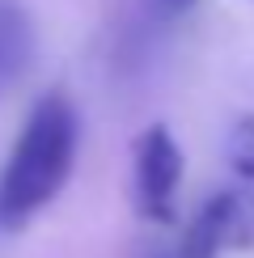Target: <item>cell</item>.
<instances>
[{
    "instance_id": "1",
    "label": "cell",
    "mask_w": 254,
    "mask_h": 258,
    "mask_svg": "<svg viewBox=\"0 0 254 258\" xmlns=\"http://www.w3.org/2000/svg\"><path fill=\"white\" fill-rule=\"evenodd\" d=\"M81 144V114L64 89L34 102L0 169V229H21L64 190Z\"/></svg>"
},
{
    "instance_id": "2",
    "label": "cell",
    "mask_w": 254,
    "mask_h": 258,
    "mask_svg": "<svg viewBox=\"0 0 254 258\" xmlns=\"http://www.w3.org/2000/svg\"><path fill=\"white\" fill-rule=\"evenodd\" d=\"M132 169H136V208H140V216L169 220L178 182H182V148L174 144L165 123H153L136 136Z\"/></svg>"
},
{
    "instance_id": "3",
    "label": "cell",
    "mask_w": 254,
    "mask_h": 258,
    "mask_svg": "<svg viewBox=\"0 0 254 258\" xmlns=\"http://www.w3.org/2000/svg\"><path fill=\"white\" fill-rule=\"evenodd\" d=\"M34 59V21L21 0H0V93Z\"/></svg>"
},
{
    "instance_id": "4",
    "label": "cell",
    "mask_w": 254,
    "mask_h": 258,
    "mask_svg": "<svg viewBox=\"0 0 254 258\" xmlns=\"http://www.w3.org/2000/svg\"><path fill=\"white\" fill-rule=\"evenodd\" d=\"M220 250H229V195L204 199V208L186 220L182 241H178V258H216Z\"/></svg>"
},
{
    "instance_id": "5",
    "label": "cell",
    "mask_w": 254,
    "mask_h": 258,
    "mask_svg": "<svg viewBox=\"0 0 254 258\" xmlns=\"http://www.w3.org/2000/svg\"><path fill=\"white\" fill-rule=\"evenodd\" d=\"M229 169L241 182H254V114L237 119L229 132Z\"/></svg>"
},
{
    "instance_id": "6",
    "label": "cell",
    "mask_w": 254,
    "mask_h": 258,
    "mask_svg": "<svg viewBox=\"0 0 254 258\" xmlns=\"http://www.w3.org/2000/svg\"><path fill=\"white\" fill-rule=\"evenodd\" d=\"M169 5H174V9H190V5H195V0H169Z\"/></svg>"
}]
</instances>
